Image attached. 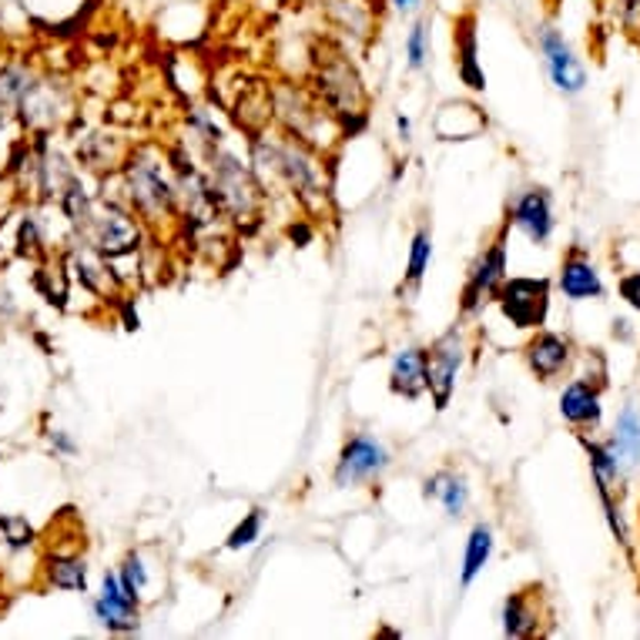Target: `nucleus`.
Returning <instances> with one entry per match:
<instances>
[{"mask_svg":"<svg viewBox=\"0 0 640 640\" xmlns=\"http://www.w3.org/2000/svg\"><path fill=\"white\" fill-rule=\"evenodd\" d=\"M251 172L259 175L266 195L269 188L289 192L306 211L326 215L329 211V182L322 168V155L309 145L282 135H251Z\"/></svg>","mask_w":640,"mask_h":640,"instance_id":"nucleus-1","label":"nucleus"},{"mask_svg":"<svg viewBox=\"0 0 640 640\" xmlns=\"http://www.w3.org/2000/svg\"><path fill=\"white\" fill-rule=\"evenodd\" d=\"M117 182L124 188L121 202L132 208L142 221L162 225V221H175L178 218L175 172H172L168 155H162L158 148L145 145V148L127 152Z\"/></svg>","mask_w":640,"mask_h":640,"instance_id":"nucleus-2","label":"nucleus"},{"mask_svg":"<svg viewBox=\"0 0 640 640\" xmlns=\"http://www.w3.org/2000/svg\"><path fill=\"white\" fill-rule=\"evenodd\" d=\"M309 81H312L309 91L342 124V132H352V127H359L365 121L369 94H365V84H362L355 64L349 61L345 48H339L332 41H322L316 48Z\"/></svg>","mask_w":640,"mask_h":640,"instance_id":"nucleus-3","label":"nucleus"},{"mask_svg":"<svg viewBox=\"0 0 640 640\" xmlns=\"http://www.w3.org/2000/svg\"><path fill=\"white\" fill-rule=\"evenodd\" d=\"M272 121H279L282 135L309 145L312 152H329L345 132L342 124L316 101V94L309 87L299 84H276L272 87Z\"/></svg>","mask_w":640,"mask_h":640,"instance_id":"nucleus-4","label":"nucleus"},{"mask_svg":"<svg viewBox=\"0 0 640 640\" xmlns=\"http://www.w3.org/2000/svg\"><path fill=\"white\" fill-rule=\"evenodd\" d=\"M208 165H211L208 182H211V192L221 205V215L238 221V225L259 221L262 208H266V188H262L259 175L251 172V165H241L228 152H211Z\"/></svg>","mask_w":640,"mask_h":640,"instance_id":"nucleus-5","label":"nucleus"},{"mask_svg":"<svg viewBox=\"0 0 640 640\" xmlns=\"http://www.w3.org/2000/svg\"><path fill=\"white\" fill-rule=\"evenodd\" d=\"M78 228L84 241L94 245L101 255H107V259H127V255H135L142 245V218L132 208L107 198L104 205H91L87 218Z\"/></svg>","mask_w":640,"mask_h":640,"instance_id":"nucleus-6","label":"nucleus"},{"mask_svg":"<svg viewBox=\"0 0 640 640\" xmlns=\"http://www.w3.org/2000/svg\"><path fill=\"white\" fill-rule=\"evenodd\" d=\"M499 312L517 329H544L550 312V279H503L493 296Z\"/></svg>","mask_w":640,"mask_h":640,"instance_id":"nucleus-7","label":"nucleus"},{"mask_svg":"<svg viewBox=\"0 0 640 640\" xmlns=\"http://www.w3.org/2000/svg\"><path fill=\"white\" fill-rule=\"evenodd\" d=\"M466 362V336L453 326L446 336L436 339V345L426 352V390L436 403V410L443 413L453 400L456 390V375Z\"/></svg>","mask_w":640,"mask_h":640,"instance_id":"nucleus-8","label":"nucleus"},{"mask_svg":"<svg viewBox=\"0 0 640 640\" xmlns=\"http://www.w3.org/2000/svg\"><path fill=\"white\" fill-rule=\"evenodd\" d=\"M390 466V450L382 446L379 440L372 436H349V443L342 446L339 453V463H336V486H359V483H369V479H379L382 473H386Z\"/></svg>","mask_w":640,"mask_h":640,"instance_id":"nucleus-9","label":"nucleus"},{"mask_svg":"<svg viewBox=\"0 0 640 640\" xmlns=\"http://www.w3.org/2000/svg\"><path fill=\"white\" fill-rule=\"evenodd\" d=\"M503 279H506V241H503V235H496L489 241V248H483V255L469 269V279H466V289H463V302H460L463 316H476L496 296Z\"/></svg>","mask_w":640,"mask_h":640,"instance_id":"nucleus-10","label":"nucleus"},{"mask_svg":"<svg viewBox=\"0 0 640 640\" xmlns=\"http://www.w3.org/2000/svg\"><path fill=\"white\" fill-rule=\"evenodd\" d=\"M537 48H540V54H544L547 74H550V81H554L557 91H564V94H580V91L587 87V68L580 64V58L574 54L570 41H567L557 28L544 24V28L537 31Z\"/></svg>","mask_w":640,"mask_h":640,"instance_id":"nucleus-11","label":"nucleus"},{"mask_svg":"<svg viewBox=\"0 0 640 640\" xmlns=\"http://www.w3.org/2000/svg\"><path fill=\"white\" fill-rule=\"evenodd\" d=\"M21 121L24 127H31L34 135H48L71 114V97L61 84L54 81H34V87L21 97Z\"/></svg>","mask_w":640,"mask_h":640,"instance_id":"nucleus-12","label":"nucleus"},{"mask_svg":"<svg viewBox=\"0 0 640 640\" xmlns=\"http://www.w3.org/2000/svg\"><path fill=\"white\" fill-rule=\"evenodd\" d=\"M138 603H142V600L124 593L117 574L107 570V574L101 577V593L91 600V613H94V620H97L101 627H107L111 633H132V630H138V623H142Z\"/></svg>","mask_w":640,"mask_h":640,"instance_id":"nucleus-13","label":"nucleus"},{"mask_svg":"<svg viewBox=\"0 0 640 640\" xmlns=\"http://www.w3.org/2000/svg\"><path fill=\"white\" fill-rule=\"evenodd\" d=\"M322 14L329 28H336L342 38L365 44L375 34L379 24V4L375 0H322Z\"/></svg>","mask_w":640,"mask_h":640,"instance_id":"nucleus-14","label":"nucleus"},{"mask_svg":"<svg viewBox=\"0 0 640 640\" xmlns=\"http://www.w3.org/2000/svg\"><path fill=\"white\" fill-rule=\"evenodd\" d=\"M506 225L520 228L534 245H547L550 235H554V205H550V195H547L544 188L524 192L514 205H509Z\"/></svg>","mask_w":640,"mask_h":640,"instance_id":"nucleus-15","label":"nucleus"},{"mask_svg":"<svg viewBox=\"0 0 640 640\" xmlns=\"http://www.w3.org/2000/svg\"><path fill=\"white\" fill-rule=\"evenodd\" d=\"M570 342L564 339V336H557V332H544V329H537V336L527 342V349H524V355H527V365H530V372L537 375V379H557L564 369H567V362H570Z\"/></svg>","mask_w":640,"mask_h":640,"instance_id":"nucleus-16","label":"nucleus"},{"mask_svg":"<svg viewBox=\"0 0 640 640\" xmlns=\"http://www.w3.org/2000/svg\"><path fill=\"white\" fill-rule=\"evenodd\" d=\"M235 121L248 135H262L272 124V87L266 81H245L235 97Z\"/></svg>","mask_w":640,"mask_h":640,"instance_id":"nucleus-17","label":"nucleus"},{"mask_svg":"<svg viewBox=\"0 0 640 640\" xmlns=\"http://www.w3.org/2000/svg\"><path fill=\"white\" fill-rule=\"evenodd\" d=\"M560 289L567 299L574 302H587V299H600L603 296V282L600 272L593 269V262L587 259V251L570 248L567 259L560 266Z\"/></svg>","mask_w":640,"mask_h":640,"instance_id":"nucleus-18","label":"nucleus"},{"mask_svg":"<svg viewBox=\"0 0 640 640\" xmlns=\"http://www.w3.org/2000/svg\"><path fill=\"white\" fill-rule=\"evenodd\" d=\"M390 390L403 400H420L426 393V349L406 345L393 355Z\"/></svg>","mask_w":640,"mask_h":640,"instance_id":"nucleus-19","label":"nucleus"},{"mask_svg":"<svg viewBox=\"0 0 640 640\" xmlns=\"http://www.w3.org/2000/svg\"><path fill=\"white\" fill-rule=\"evenodd\" d=\"M537 627H540V587L509 593L503 603V633L506 637H534Z\"/></svg>","mask_w":640,"mask_h":640,"instance_id":"nucleus-20","label":"nucleus"},{"mask_svg":"<svg viewBox=\"0 0 640 640\" xmlns=\"http://www.w3.org/2000/svg\"><path fill=\"white\" fill-rule=\"evenodd\" d=\"M560 416L577 430H597L600 423V393L587 379H574L560 396Z\"/></svg>","mask_w":640,"mask_h":640,"instance_id":"nucleus-21","label":"nucleus"},{"mask_svg":"<svg viewBox=\"0 0 640 640\" xmlns=\"http://www.w3.org/2000/svg\"><path fill=\"white\" fill-rule=\"evenodd\" d=\"M423 496H426V499H440L446 517H463V514H466V503H469V486H466L463 473H456V469H440V473L426 476Z\"/></svg>","mask_w":640,"mask_h":640,"instance_id":"nucleus-22","label":"nucleus"},{"mask_svg":"<svg viewBox=\"0 0 640 640\" xmlns=\"http://www.w3.org/2000/svg\"><path fill=\"white\" fill-rule=\"evenodd\" d=\"M607 450L613 453V460L620 463V469H633V466L640 463V410H637L633 403L620 410Z\"/></svg>","mask_w":640,"mask_h":640,"instance_id":"nucleus-23","label":"nucleus"},{"mask_svg":"<svg viewBox=\"0 0 640 640\" xmlns=\"http://www.w3.org/2000/svg\"><path fill=\"white\" fill-rule=\"evenodd\" d=\"M44 584L58 590L87 593V560L81 554H48L44 557Z\"/></svg>","mask_w":640,"mask_h":640,"instance_id":"nucleus-24","label":"nucleus"},{"mask_svg":"<svg viewBox=\"0 0 640 640\" xmlns=\"http://www.w3.org/2000/svg\"><path fill=\"white\" fill-rule=\"evenodd\" d=\"M127 152H132V148H127L121 138H114V135H91V138L78 148V155L84 158V165H87V168H97V172H121Z\"/></svg>","mask_w":640,"mask_h":640,"instance_id":"nucleus-25","label":"nucleus"},{"mask_svg":"<svg viewBox=\"0 0 640 640\" xmlns=\"http://www.w3.org/2000/svg\"><path fill=\"white\" fill-rule=\"evenodd\" d=\"M489 554H493V530L486 524H476L466 537V554H463V574H460V584L469 587L483 567L489 564Z\"/></svg>","mask_w":640,"mask_h":640,"instance_id":"nucleus-26","label":"nucleus"},{"mask_svg":"<svg viewBox=\"0 0 640 640\" xmlns=\"http://www.w3.org/2000/svg\"><path fill=\"white\" fill-rule=\"evenodd\" d=\"M456 58H460V78L469 91H486V74L476 61V34H473V21L466 18L460 34H456Z\"/></svg>","mask_w":640,"mask_h":640,"instance_id":"nucleus-27","label":"nucleus"},{"mask_svg":"<svg viewBox=\"0 0 640 640\" xmlns=\"http://www.w3.org/2000/svg\"><path fill=\"white\" fill-rule=\"evenodd\" d=\"M38 74L28 64H4L0 68V107L8 104H21V97L34 87Z\"/></svg>","mask_w":640,"mask_h":640,"instance_id":"nucleus-28","label":"nucleus"},{"mask_svg":"<svg viewBox=\"0 0 640 640\" xmlns=\"http://www.w3.org/2000/svg\"><path fill=\"white\" fill-rule=\"evenodd\" d=\"M584 446H587V456H590V469H593V479H597V489L600 493H610L613 486H617V479H620V463L613 460V453L607 450V443H590V440H584Z\"/></svg>","mask_w":640,"mask_h":640,"instance_id":"nucleus-29","label":"nucleus"},{"mask_svg":"<svg viewBox=\"0 0 640 640\" xmlns=\"http://www.w3.org/2000/svg\"><path fill=\"white\" fill-rule=\"evenodd\" d=\"M433 259V235L430 228H420L410 245V262H406V286H420Z\"/></svg>","mask_w":640,"mask_h":640,"instance_id":"nucleus-30","label":"nucleus"},{"mask_svg":"<svg viewBox=\"0 0 640 640\" xmlns=\"http://www.w3.org/2000/svg\"><path fill=\"white\" fill-rule=\"evenodd\" d=\"M403 51H406L410 71H423V68H426V61H430V21H426V18H420V21L410 28L406 41H403Z\"/></svg>","mask_w":640,"mask_h":640,"instance_id":"nucleus-31","label":"nucleus"},{"mask_svg":"<svg viewBox=\"0 0 640 640\" xmlns=\"http://www.w3.org/2000/svg\"><path fill=\"white\" fill-rule=\"evenodd\" d=\"M117 580H121V587H124V593H127V597L142 600V590L148 587V567H145L142 554H135V550H132V554H127V557L121 560Z\"/></svg>","mask_w":640,"mask_h":640,"instance_id":"nucleus-32","label":"nucleus"},{"mask_svg":"<svg viewBox=\"0 0 640 640\" xmlns=\"http://www.w3.org/2000/svg\"><path fill=\"white\" fill-rule=\"evenodd\" d=\"M185 124H188V135H195V138L205 145V155H211V152L218 148V142H221V127L215 124V117H211L208 111L192 107L188 117H185Z\"/></svg>","mask_w":640,"mask_h":640,"instance_id":"nucleus-33","label":"nucleus"},{"mask_svg":"<svg viewBox=\"0 0 640 640\" xmlns=\"http://www.w3.org/2000/svg\"><path fill=\"white\" fill-rule=\"evenodd\" d=\"M262 524H266V514H262V509H251V514H245V520L228 534L225 550H245V547H251L255 540L262 537Z\"/></svg>","mask_w":640,"mask_h":640,"instance_id":"nucleus-34","label":"nucleus"},{"mask_svg":"<svg viewBox=\"0 0 640 640\" xmlns=\"http://www.w3.org/2000/svg\"><path fill=\"white\" fill-rule=\"evenodd\" d=\"M0 540H4L11 550H24L34 544V530L24 517L18 514H8V517H0Z\"/></svg>","mask_w":640,"mask_h":640,"instance_id":"nucleus-35","label":"nucleus"},{"mask_svg":"<svg viewBox=\"0 0 640 640\" xmlns=\"http://www.w3.org/2000/svg\"><path fill=\"white\" fill-rule=\"evenodd\" d=\"M18 251L28 255V259H44L48 248H44V235H41V221L34 215H28L18 228Z\"/></svg>","mask_w":640,"mask_h":640,"instance_id":"nucleus-36","label":"nucleus"},{"mask_svg":"<svg viewBox=\"0 0 640 640\" xmlns=\"http://www.w3.org/2000/svg\"><path fill=\"white\" fill-rule=\"evenodd\" d=\"M617 289H620V299H623L630 309H637V312H640V272H630V276H623Z\"/></svg>","mask_w":640,"mask_h":640,"instance_id":"nucleus-37","label":"nucleus"},{"mask_svg":"<svg viewBox=\"0 0 640 640\" xmlns=\"http://www.w3.org/2000/svg\"><path fill=\"white\" fill-rule=\"evenodd\" d=\"M51 446H54V453H61V456H74L78 453V446H74V440L64 433V430H51Z\"/></svg>","mask_w":640,"mask_h":640,"instance_id":"nucleus-38","label":"nucleus"},{"mask_svg":"<svg viewBox=\"0 0 640 640\" xmlns=\"http://www.w3.org/2000/svg\"><path fill=\"white\" fill-rule=\"evenodd\" d=\"M390 4H393L396 14H413V11H420L423 0H390Z\"/></svg>","mask_w":640,"mask_h":640,"instance_id":"nucleus-39","label":"nucleus"},{"mask_svg":"<svg viewBox=\"0 0 640 640\" xmlns=\"http://www.w3.org/2000/svg\"><path fill=\"white\" fill-rule=\"evenodd\" d=\"M396 127H400V135H403V142H410V132H413V124H410V117H396Z\"/></svg>","mask_w":640,"mask_h":640,"instance_id":"nucleus-40","label":"nucleus"}]
</instances>
